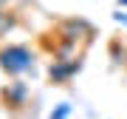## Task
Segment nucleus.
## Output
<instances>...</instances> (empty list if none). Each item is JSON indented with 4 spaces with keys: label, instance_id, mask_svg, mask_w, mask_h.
Listing matches in <instances>:
<instances>
[{
    "label": "nucleus",
    "instance_id": "f257e3e1",
    "mask_svg": "<svg viewBox=\"0 0 127 119\" xmlns=\"http://www.w3.org/2000/svg\"><path fill=\"white\" fill-rule=\"evenodd\" d=\"M34 62H37V57L26 43H6V46H0V68L9 77L28 74L34 68Z\"/></svg>",
    "mask_w": 127,
    "mask_h": 119
},
{
    "label": "nucleus",
    "instance_id": "39448f33",
    "mask_svg": "<svg viewBox=\"0 0 127 119\" xmlns=\"http://www.w3.org/2000/svg\"><path fill=\"white\" fill-rule=\"evenodd\" d=\"M14 28H17V14H11V11H6V9H0V37H6V34H11Z\"/></svg>",
    "mask_w": 127,
    "mask_h": 119
},
{
    "label": "nucleus",
    "instance_id": "423d86ee",
    "mask_svg": "<svg viewBox=\"0 0 127 119\" xmlns=\"http://www.w3.org/2000/svg\"><path fill=\"white\" fill-rule=\"evenodd\" d=\"M68 114H71V105H68V102H59V105L51 111L48 119H68Z\"/></svg>",
    "mask_w": 127,
    "mask_h": 119
},
{
    "label": "nucleus",
    "instance_id": "6e6552de",
    "mask_svg": "<svg viewBox=\"0 0 127 119\" xmlns=\"http://www.w3.org/2000/svg\"><path fill=\"white\" fill-rule=\"evenodd\" d=\"M11 3V0H0V9H3V6H9Z\"/></svg>",
    "mask_w": 127,
    "mask_h": 119
},
{
    "label": "nucleus",
    "instance_id": "20e7f679",
    "mask_svg": "<svg viewBox=\"0 0 127 119\" xmlns=\"http://www.w3.org/2000/svg\"><path fill=\"white\" fill-rule=\"evenodd\" d=\"M0 99H3L6 108H11V111H23V108L28 105V85L20 82V79H14V82H9L3 91H0Z\"/></svg>",
    "mask_w": 127,
    "mask_h": 119
},
{
    "label": "nucleus",
    "instance_id": "0eeeda50",
    "mask_svg": "<svg viewBox=\"0 0 127 119\" xmlns=\"http://www.w3.org/2000/svg\"><path fill=\"white\" fill-rule=\"evenodd\" d=\"M113 20H116V23H122V26H127V14H122V11H116Z\"/></svg>",
    "mask_w": 127,
    "mask_h": 119
},
{
    "label": "nucleus",
    "instance_id": "7ed1b4c3",
    "mask_svg": "<svg viewBox=\"0 0 127 119\" xmlns=\"http://www.w3.org/2000/svg\"><path fill=\"white\" fill-rule=\"evenodd\" d=\"M79 71H82V60L79 57H73V60H54V62L48 65V79L54 85H65V82H71Z\"/></svg>",
    "mask_w": 127,
    "mask_h": 119
},
{
    "label": "nucleus",
    "instance_id": "1a4fd4ad",
    "mask_svg": "<svg viewBox=\"0 0 127 119\" xmlns=\"http://www.w3.org/2000/svg\"><path fill=\"white\" fill-rule=\"evenodd\" d=\"M119 6H127V0H119Z\"/></svg>",
    "mask_w": 127,
    "mask_h": 119
},
{
    "label": "nucleus",
    "instance_id": "f03ea898",
    "mask_svg": "<svg viewBox=\"0 0 127 119\" xmlns=\"http://www.w3.org/2000/svg\"><path fill=\"white\" fill-rule=\"evenodd\" d=\"M57 37L62 43H71V46H76V43H91L93 26L88 23V20H82V17H68V20H62V23L57 26Z\"/></svg>",
    "mask_w": 127,
    "mask_h": 119
}]
</instances>
